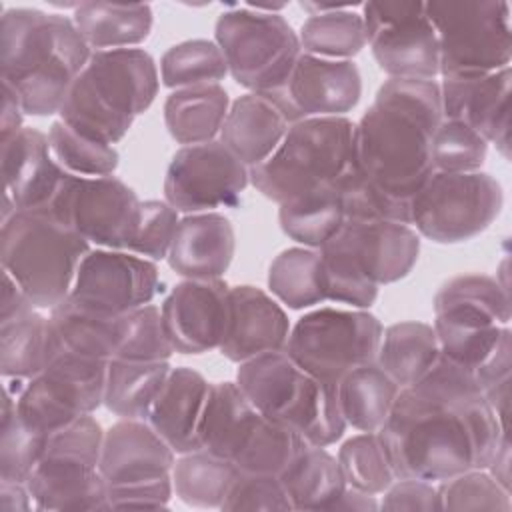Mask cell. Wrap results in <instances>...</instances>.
<instances>
[{"instance_id":"1","label":"cell","mask_w":512,"mask_h":512,"mask_svg":"<svg viewBox=\"0 0 512 512\" xmlns=\"http://www.w3.org/2000/svg\"><path fill=\"white\" fill-rule=\"evenodd\" d=\"M378 434L396 478L434 484L486 468L508 436L474 374L444 356L418 382L398 390Z\"/></svg>"},{"instance_id":"2","label":"cell","mask_w":512,"mask_h":512,"mask_svg":"<svg viewBox=\"0 0 512 512\" xmlns=\"http://www.w3.org/2000/svg\"><path fill=\"white\" fill-rule=\"evenodd\" d=\"M442 118L436 80L388 78L354 124L352 164L384 192L412 200L434 172L430 150Z\"/></svg>"},{"instance_id":"3","label":"cell","mask_w":512,"mask_h":512,"mask_svg":"<svg viewBox=\"0 0 512 512\" xmlns=\"http://www.w3.org/2000/svg\"><path fill=\"white\" fill-rule=\"evenodd\" d=\"M90 56L92 50L72 18L38 8L2 10V86L14 92L24 114H60Z\"/></svg>"},{"instance_id":"4","label":"cell","mask_w":512,"mask_h":512,"mask_svg":"<svg viewBox=\"0 0 512 512\" xmlns=\"http://www.w3.org/2000/svg\"><path fill=\"white\" fill-rule=\"evenodd\" d=\"M158 88V66L144 48L96 50L58 116L82 136L114 146L152 106Z\"/></svg>"},{"instance_id":"5","label":"cell","mask_w":512,"mask_h":512,"mask_svg":"<svg viewBox=\"0 0 512 512\" xmlns=\"http://www.w3.org/2000/svg\"><path fill=\"white\" fill-rule=\"evenodd\" d=\"M326 300L370 308L378 288L406 278L418 262L420 236L400 222H346L322 248Z\"/></svg>"},{"instance_id":"6","label":"cell","mask_w":512,"mask_h":512,"mask_svg":"<svg viewBox=\"0 0 512 512\" xmlns=\"http://www.w3.org/2000/svg\"><path fill=\"white\" fill-rule=\"evenodd\" d=\"M236 384L264 418L290 428L308 446L326 448L338 442L348 428L338 386L304 372L286 350L238 364Z\"/></svg>"},{"instance_id":"7","label":"cell","mask_w":512,"mask_h":512,"mask_svg":"<svg viewBox=\"0 0 512 512\" xmlns=\"http://www.w3.org/2000/svg\"><path fill=\"white\" fill-rule=\"evenodd\" d=\"M92 246L50 210H18L2 222L0 262L38 310H52L72 292Z\"/></svg>"},{"instance_id":"8","label":"cell","mask_w":512,"mask_h":512,"mask_svg":"<svg viewBox=\"0 0 512 512\" xmlns=\"http://www.w3.org/2000/svg\"><path fill=\"white\" fill-rule=\"evenodd\" d=\"M354 122L346 116L304 118L262 164L250 168V184L278 206L330 186L352 162Z\"/></svg>"},{"instance_id":"9","label":"cell","mask_w":512,"mask_h":512,"mask_svg":"<svg viewBox=\"0 0 512 512\" xmlns=\"http://www.w3.org/2000/svg\"><path fill=\"white\" fill-rule=\"evenodd\" d=\"M102 440L104 430L92 414L50 434L42 460L26 480L34 510H108V486L98 470Z\"/></svg>"},{"instance_id":"10","label":"cell","mask_w":512,"mask_h":512,"mask_svg":"<svg viewBox=\"0 0 512 512\" xmlns=\"http://www.w3.org/2000/svg\"><path fill=\"white\" fill-rule=\"evenodd\" d=\"M228 74L248 92L278 94L284 90L298 56V32L278 12L256 10L250 4L224 10L214 24Z\"/></svg>"},{"instance_id":"11","label":"cell","mask_w":512,"mask_h":512,"mask_svg":"<svg viewBox=\"0 0 512 512\" xmlns=\"http://www.w3.org/2000/svg\"><path fill=\"white\" fill-rule=\"evenodd\" d=\"M440 52V76H482L510 66V4L498 0L424 2Z\"/></svg>"},{"instance_id":"12","label":"cell","mask_w":512,"mask_h":512,"mask_svg":"<svg viewBox=\"0 0 512 512\" xmlns=\"http://www.w3.org/2000/svg\"><path fill=\"white\" fill-rule=\"evenodd\" d=\"M382 330L368 310L322 306L298 318L284 350L304 372L338 386L350 370L376 362Z\"/></svg>"},{"instance_id":"13","label":"cell","mask_w":512,"mask_h":512,"mask_svg":"<svg viewBox=\"0 0 512 512\" xmlns=\"http://www.w3.org/2000/svg\"><path fill=\"white\" fill-rule=\"evenodd\" d=\"M500 182L482 170L432 172L410 200V226L436 244L466 242L502 212Z\"/></svg>"},{"instance_id":"14","label":"cell","mask_w":512,"mask_h":512,"mask_svg":"<svg viewBox=\"0 0 512 512\" xmlns=\"http://www.w3.org/2000/svg\"><path fill=\"white\" fill-rule=\"evenodd\" d=\"M108 362L58 348L48 366L24 380L14 394L16 414L24 424L48 436L84 414H94L104 406Z\"/></svg>"},{"instance_id":"15","label":"cell","mask_w":512,"mask_h":512,"mask_svg":"<svg viewBox=\"0 0 512 512\" xmlns=\"http://www.w3.org/2000/svg\"><path fill=\"white\" fill-rule=\"evenodd\" d=\"M142 200L116 176H76L66 172L46 206L90 246L128 250L140 220Z\"/></svg>"},{"instance_id":"16","label":"cell","mask_w":512,"mask_h":512,"mask_svg":"<svg viewBox=\"0 0 512 512\" xmlns=\"http://www.w3.org/2000/svg\"><path fill=\"white\" fill-rule=\"evenodd\" d=\"M366 42L388 78L436 80L440 76L438 38L424 2L362 4Z\"/></svg>"},{"instance_id":"17","label":"cell","mask_w":512,"mask_h":512,"mask_svg":"<svg viewBox=\"0 0 512 512\" xmlns=\"http://www.w3.org/2000/svg\"><path fill=\"white\" fill-rule=\"evenodd\" d=\"M250 184V168L218 138L182 146L164 176V200L182 214L216 212L240 202Z\"/></svg>"},{"instance_id":"18","label":"cell","mask_w":512,"mask_h":512,"mask_svg":"<svg viewBox=\"0 0 512 512\" xmlns=\"http://www.w3.org/2000/svg\"><path fill=\"white\" fill-rule=\"evenodd\" d=\"M158 266L128 250L92 248L78 266L70 298L104 316H124L154 300Z\"/></svg>"},{"instance_id":"19","label":"cell","mask_w":512,"mask_h":512,"mask_svg":"<svg viewBox=\"0 0 512 512\" xmlns=\"http://www.w3.org/2000/svg\"><path fill=\"white\" fill-rule=\"evenodd\" d=\"M278 100L290 124L304 118L346 116L362 96V76L352 60L300 54Z\"/></svg>"},{"instance_id":"20","label":"cell","mask_w":512,"mask_h":512,"mask_svg":"<svg viewBox=\"0 0 512 512\" xmlns=\"http://www.w3.org/2000/svg\"><path fill=\"white\" fill-rule=\"evenodd\" d=\"M230 308V286L222 278L182 280L164 298L160 312L178 354H204L220 348Z\"/></svg>"},{"instance_id":"21","label":"cell","mask_w":512,"mask_h":512,"mask_svg":"<svg viewBox=\"0 0 512 512\" xmlns=\"http://www.w3.org/2000/svg\"><path fill=\"white\" fill-rule=\"evenodd\" d=\"M438 84L442 116L464 122L508 160L512 68L506 66L482 76L442 78Z\"/></svg>"},{"instance_id":"22","label":"cell","mask_w":512,"mask_h":512,"mask_svg":"<svg viewBox=\"0 0 512 512\" xmlns=\"http://www.w3.org/2000/svg\"><path fill=\"white\" fill-rule=\"evenodd\" d=\"M290 328L284 308L268 292L250 284L230 286L228 326L218 350L226 360L242 364L284 350Z\"/></svg>"},{"instance_id":"23","label":"cell","mask_w":512,"mask_h":512,"mask_svg":"<svg viewBox=\"0 0 512 512\" xmlns=\"http://www.w3.org/2000/svg\"><path fill=\"white\" fill-rule=\"evenodd\" d=\"M174 462L176 452L146 420L120 418L104 430L98 470L106 486L166 478Z\"/></svg>"},{"instance_id":"24","label":"cell","mask_w":512,"mask_h":512,"mask_svg":"<svg viewBox=\"0 0 512 512\" xmlns=\"http://www.w3.org/2000/svg\"><path fill=\"white\" fill-rule=\"evenodd\" d=\"M0 150L4 194L18 210L46 208L66 176L52 156L48 134L24 126L16 136L0 142Z\"/></svg>"},{"instance_id":"25","label":"cell","mask_w":512,"mask_h":512,"mask_svg":"<svg viewBox=\"0 0 512 512\" xmlns=\"http://www.w3.org/2000/svg\"><path fill=\"white\" fill-rule=\"evenodd\" d=\"M234 252L232 222L220 212H200L180 218L166 260L184 280H214L230 268Z\"/></svg>"},{"instance_id":"26","label":"cell","mask_w":512,"mask_h":512,"mask_svg":"<svg viewBox=\"0 0 512 512\" xmlns=\"http://www.w3.org/2000/svg\"><path fill=\"white\" fill-rule=\"evenodd\" d=\"M210 382L188 366L172 368L146 422L178 454L200 450L198 428L210 392Z\"/></svg>"},{"instance_id":"27","label":"cell","mask_w":512,"mask_h":512,"mask_svg":"<svg viewBox=\"0 0 512 512\" xmlns=\"http://www.w3.org/2000/svg\"><path fill=\"white\" fill-rule=\"evenodd\" d=\"M288 128L290 120L274 96L248 92L230 104L218 140L254 168L272 156Z\"/></svg>"},{"instance_id":"28","label":"cell","mask_w":512,"mask_h":512,"mask_svg":"<svg viewBox=\"0 0 512 512\" xmlns=\"http://www.w3.org/2000/svg\"><path fill=\"white\" fill-rule=\"evenodd\" d=\"M512 310L506 284L486 274L450 278L434 296V322L456 328L510 326Z\"/></svg>"},{"instance_id":"29","label":"cell","mask_w":512,"mask_h":512,"mask_svg":"<svg viewBox=\"0 0 512 512\" xmlns=\"http://www.w3.org/2000/svg\"><path fill=\"white\" fill-rule=\"evenodd\" d=\"M262 414L248 402L236 382L210 386L198 428L200 448L234 462L246 448Z\"/></svg>"},{"instance_id":"30","label":"cell","mask_w":512,"mask_h":512,"mask_svg":"<svg viewBox=\"0 0 512 512\" xmlns=\"http://www.w3.org/2000/svg\"><path fill=\"white\" fill-rule=\"evenodd\" d=\"M72 20L92 52L136 48L152 30L154 14L150 4L132 2H80L74 6Z\"/></svg>"},{"instance_id":"31","label":"cell","mask_w":512,"mask_h":512,"mask_svg":"<svg viewBox=\"0 0 512 512\" xmlns=\"http://www.w3.org/2000/svg\"><path fill=\"white\" fill-rule=\"evenodd\" d=\"M230 104L232 102L222 84L172 90L164 102L166 130L172 140L182 146L216 140Z\"/></svg>"},{"instance_id":"32","label":"cell","mask_w":512,"mask_h":512,"mask_svg":"<svg viewBox=\"0 0 512 512\" xmlns=\"http://www.w3.org/2000/svg\"><path fill=\"white\" fill-rule=\"evenodd\" d=\"M50 318L32 308L0 322V374L4 380H30L58 352Z\"/></svg>"},{"instance_id":"33","label":"cell","mask_w":512,"mask_h":512,"mask_svg":"<svg viewBox=\"0 0 512 512\" xmlns=\"http://www.w3.org/2000/svg\"><path fill=\"white\" fill-rule=\"evenodd\" d=\"M440 356L434 326L418 320H404L382 330L376 364L404 388L426 376Z\"/></svg>"},{"instance_id":"34","label":"cell","mask_w":512,"mask_h":512,"mask_svg":"<svg viewBox=\"0 0 512 512\" xmlns=\"http://www.w3.org/2000/svg\"><path fill=\"white\" fill-rule=\"evenodd\" d=\"M310 16L298 32L300 48L328 60H352L368 42L362 14L350 4H302Z\"/></svg>"},{"instance_id":"35","label":"cell","mask_w":512,"mask_h":512,"mask_svg":"<svg viewBox=\"0 0 512 512\" xmlns=\"http://www.w3.org/2000/svg\"><path fill=\"white\" fill-rule=\"evenodd\" d=\"M292 510H330L346 490L336 456L326 448L306 446L280 474Z\"/></svg>"},{"instance_id":"36","label":"cell","mask_w":512,"mask_h":512,"mask_svg":"<svg viewBox=\"0 0 512 512\" xmlns=\"http://www.w3.org/2000/svg\"><path fill=\"white\" fill-rule=\"evenodd\" d=\"M400 386L376 364L350 370L338 384L340 410L358 432H378L390 416Z\"/></svg>"},{"instance_id":"37","label":"cell","mask_w":512,"mask_h":512,"mask_svg":"<svg viewBox=\"0 0 512 512\" xmlns=\"http://www.w3.org/2000/svg\"><path fill=\"white\" fill-rule=\"evenodd\" d=\"M48 318L62 350L98 360L114 358L122 316L98 314L68 296L48 310Z\"/></svg>"},{"instance_id":"38","label":"cell","mask_w":512,"mask_h":512,"mask_svg":"<svg viewBox=\"0 0 512 512\" xmlns=\"http://www.w3.org/2000/svg\"><path fill=\"white\" fill-rule=\"evenodd\" d=\"M170 370V362L112 358L106 372L104 406L118 418L146 420Z\"/></svg>"},{"instance_id":"39","label":"cell","mask_w":512,"mask_h":512,"mask_svg":"<svg viewBox=\"0 0 512 512\" xmlns=\"http://www.w3.org/2000/svg\"><path fill=\"white\" fill-rule=\"evenodd\" d=\"M282 232L306 248H322L344 224L346 214L334 184L278 206Z\"/></svg>"},{"instance_id":"40","label":"cell","mask_w":512,"mask_h":512,"mask_svg":"<svg viewBox=\"0 0 512 512\" xmlns=\"http://www.w3.org/2000/svg\"><path fill=\"white\" fill-rule=\"evenodd\" d=\"M236 474L234 462L202 448L178 454L170 472L174 494L196 508H220Z\"/></svg>"},{"instance_id":"41","label":"cell","mask_w":512,"mask_h":512,"mask_svg":"<svg viewBox=\"0 0 512 512\" xmlns=\"http://www.w3.org/2000/svg\"><path fill=\"white\" fill-rule=\"evenodd\" d=\"M268 290L292 310L326 302L320 252L306 246L282 250L268 266Z\"/></svg>"},{"instance_id":"42","label":"cell","mask_w":512,"mask_h":512,"mask_svg":"<svg viewBox=\"0 0 512 512\" xmlns=\"http://www.w3.org/2000/svg\"><path fill=\"white\" fill-rule=\"evenodd\" d=\"M226 76V60L214 40H184L170 46L160 58V80L170 90L220 84Z\"/></svg>"},{"instance_id":"43","label":"cell","mask_w":512,"mask_h":512,"mask_svg":"<svg viewBox=\"0 0 512 512\" xmlns=\"http://www.w3.org/2000/svg\"><path fill=\"white\" fill-rule=\"evenodd\" d=\"M0 432V480L26 484L42 460L50 436L20 420L16 414V398L8 386H4Z\"/></svg>"},{"instance_id":"44","label":"cell","mask_w":512,"mask_h":512,"mask_svg":"<svg viewBox=\"0 0 512 512\" xmlns=\"http://www.w3.org/2000/svg\"><path fill=\"white\" fill-rule=\"evenodd\" d=\"M346 222H400L410 226V200L396 198L370 182L356 166H350L334 182Z\"/></svg>"},{"instance_id":"45","label":"cell","mask_w":512,"mask_h":512,"mask_svg":"<svg viewBox=\"0 0 512 512\" xmlns=\"http://www.w3.org/2000/svg\"><path fill=\"white\" fill-rule=\"evenodd\" d=\"M350 488L380 496L394 480V468L378 432H360L338 448L336 456Z\"/></svg>"},{"instance_id":"46","label":"cell","mask_w":512,"mask_h":512,"mask_svg":"<svg viewBox=\"0 0 512 512\" xmlns=\"http://www.w3.org/2000/svg\"><path fill=\"white\" fill-rule=\"evenodd\" d=\"M48 142L54 160L76 176H112L120 162L114 146L86 138L62 120L50 124Z\"/></svg>"},{"instance_id":"47","label":"cell","mask_w":512,"mask_h":512,"mask_svg":"<svg viewBox=\"0 0 512 512\" xmlns=\"http://www.w3.org/2000/svg\"><path fill=\"white\" fill-rule=\"evenodd\" d=\"M172 354L174 348L158 306L146 304L120 318V338L114 358L132 362H170Z\"/></svg>"},{"instance_id":"48","label":"cell","mask_w":512,"mask_h":512,"mask_svg":"<svg viewBox=\"0 0 512 512\" xmlns=\"http://www.w3.org/2000/svg\"><path fill=\"white\" fill-rule=\"evenodd\" d=\"M306 446L296 432L262 416L246 448L234 460V466L242 472L280 476Z\"/></svg>"},{"instance_id":"49","label":"cell","mask_w":512,"mask_h":512,"mask_svg":"<svg viewBox=\"0 0 512 512\" xmlns=\"http://www.w3.org/2000/svg\"><path fill=\"white\" fill-rule=\"evenodd\" d=\"M436 488L440 510H512V490L504 488L486 468L466 470L438 482Z\"/></svg>"},{"instance_id":"50","label":"cell","mask_w":512,"mask_h":512,"mask_svg":"<svg viewBox=\"0 0 512 512\" xmlns=\"http://www.w3.org/2000/svg\"><path fill=\"white\" fill-rule=\"evenodd\" d=\"M488 154V142L460 120L442 118L432 138V166L436 172H476Z\"/></svg>"},{"instance_id":"51","label":"cell","mask_w":512,"mask_h":512,"mask_svg":"<svg viewBox=\"0 0 512 512\" xmlns=\"http://www.w3.org/2000/svg\"><path fill=\"white\" fill-rule=\"evenodd\" d=\"M178 222L180 212L166 200H144L140 204V220L128 252L152 262L164 260L170 252Z\"/></svg>"},{"instance_id":"52","label":"cell","mask_w":512,"mask_h":512,"mask_svg":"<svg viewBox=\"0 0 512 512\" xmlns=\"http://www.w3.org/2000/svg\"><path fill=\"white\" fill-rule=\"evenodd\" d=\"M220 510H264V512H290V498L280 482V476L252 474L238 470Z\"/></svg>"},{"instance_id":"53","label":"cell","mask_w":512,"mask_h":512,"mask_svg":"<svg viewBox=\"0 0 512 512\" xmlns=\"http://www.w3.org/2000/svg\"><path fill=\"white\" fill-rule=\"evenodd\" d=\"M172 496V476L146 482L116 484L108 486L106 490L108 510H160L168 508Z\"/></svg>"},{"instance_id":"54","label":"cell","mask_w":512,"mask_h":512,"mask_svg":"<svg viewBox=\"0 0 512 512\" xmlns=\"http://www.w3.org/2000/svg\"><path fill=\"white\" fill-rule=\"evenodd\" d=\"M380 496V510L388 512L440 510V496L436 484L420 478H396Z\"/></svg>"},{"instance_id":"55","label":"cell","mask_w":512,"mask_h":512,"mask_svg":"<svg viewBox=\"0 0 512 512\" xmlns=\"http://www.w3.org/2000/svg\"><path fill=\"white\" fill-rule=\"evenodd\" d=\"M36 308L26 292L18 286V282L2 272V300H0V322H6L10 318H16L28 310Z\"/></svg>"},{"instance_id":"56","label":"cell","mask_w":512,"mask_h":512,"mask_svg":"<svg viewBox=\"0 0 512 512\" xmlns=\"http://www.w3.org/2000/svg\"><path fill=\"white\" fill-rule=\"evenodd\" d=\"M24 110L18 102V98L14 96V92L6 86H2V116H0V142L10 140L12 136H16L24 124Z\"/></svg>"},{"instance_id":"57","label":"cell","mask_w":512,"mask_h":512,"mask_svg":"<svg viewBox=\"0 0 512 512\" xmlns=\"http://www.w3.org/2000/svg\"><path fill=\"white\" fill-rule=\"evenodd\" d=\"M28 510H34V502L26 484L0 480V512H28Z\"/></svg>"},{"instance_id":"58","label":"cell","mask_w":512,"mask_h":512,"mask_svg":"<svg viewBox=\"0 0 512 512\" xmlns=\"http://www.w3.org/2000/svg\"><path fill=\"white\" fill-rule=\"evenodd\" d=\"M334 510H358V512H374L380 510V502L376 500V496L360 492L356 488L346 486V490L340 494V498L334 502V506L330 508V512Z\"/></svg>"},{"instance_id":"59","label":"cell","mask_w":512,"mask_h":512,"mask_svg":"<svg viewBox=\"0 0 512 512\" xmlns=\"http://www.w3.org/2000/svg\"><path fill=\"white\" fill-rule=\"evenodd\" d=\"M486 470L504 486L510 490V442L508 436H504L490 460V464L486 466Z\"/></svg>"}]
</instances>
